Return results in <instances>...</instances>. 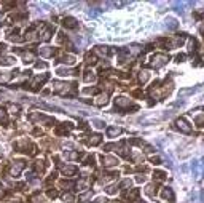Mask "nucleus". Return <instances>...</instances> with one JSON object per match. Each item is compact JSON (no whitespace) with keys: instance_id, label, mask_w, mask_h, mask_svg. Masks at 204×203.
Returning <instances> with one entry per match:
<instances>
[{"instance_id":"obj_45","label":"nucleus","mask_w":204,"mask_h":203,"mask_svg":"<svg viewBox=\"0 0 204 203\" xmlns=\"http://www.w3.org/2000/svg\"><path fill=\"white\" fill-rule=\"evenodd\" d=\"M185 59V55H177V58H175V61H177V62H182Z\"/></svg>"},{"instance_id":"obj_7","label":"nucleus","mask_w":204,"mask_h":203,"mask_svg":"<svg viewBox=\"0 0 204 203\" xmlns=\"http://www.w3.org/2000/svg\"><path fill=\"white\" fill-rule=\"evenodd\" d=\"M89 186H91V179L89 178H81L75 184V191L77 192H83V191H86V189H89Z\"/></svg>"},{"instance_id":"obj_37","label":"nucleus","mask_w":204,"mask_h":203,"mask_svg":"<svg viewBox=\"0 0 204 203\" xmlns=\"http://www.w3.org/2000/svg\"><path fill=\"white\" fill-rule=\"evenodd\" d=\"M112 149H116V146H115V144H105V146H104V151H105V152H110Z\"/></svg>"},{"instance_id":"obj_13","label":"nucleus","mask_w":204,"mask_h":203,"mask_svg":"<svg viewBox=\"0 0 204 203\" xmlns=\"http://www.w3.org/2000/svg\"><path fill=\"white\" fill-rule=\"evenodd\" d=\"M145 194H147L148 197H155V195L158 194V191H156V182L148 184V186L145 187Z\"/></svg>"},{"instance_id":"obj_15","label":"nucleus","mask_w":204,"mask_h":203,"mask_svg":"<svg viewBox=\"0 0 204 203\" xmlns=\"http://www.w3.org/2000/svg\"><path fill=\"white\" fill-rule=\"evenodd\" d=\"M40 55L45 56V58H51V56L56 55V51H54L53 48H50V47H46V48H42V50H40Z\"/></svg>"},{"instance_id":"obj_48","label":"nucleus","mask_w":204,"mask_h":203,"mask_svg":"<svg viewBox=\"0 0 204 203\" xmlns=\"http://www.w3.org/2000/svg\"><path fill=\"white\" fill-rule=\"evenodd\" d=\"M145 181V176H137V182H144Z\"/></svg>"},{"instance_id":"obj_40","label":"nucleus","mask_w":204,"mask_h":203,"mask_svg":"<svg viewBox=\"0 0 204 203\" xmlns=\"http://www.w3.org/2000/svg\"><path fill=\"white\" fill-rule=\"evenodd\" d=\"M150 161H152V163H155V165H159V163H161V158H159V157H152Z\"/></svg>"},{"instance_id":"obj_26","label":"nucleus","mask_w":204,"mask_h":203,"mask_svg":"<svg viewBox=\"0 0 204 203\" xmlns=\"http://www.w3.org/2000/svg\"><path fill=\"white\" fill-rule=\"evenodd\" d=\"M83 78H85V82H94V80H96V74L91 72V71H88V72H85Z\"/></svg>"},{"instance_id":"obj_52","label":"nucleus","mask_w":204,"mask_h":203,"mask_svg":"<svg viewBox=\"0 0 204 203\" xmlns=\"http://www.w3.org/2000/svg\"><path fill=\"white\" fill-rule=\"evenodd\" d=\"M108 203H120V201H118V200H115V201H108Z\"/></svg>"},{"instance_id":"obj_1","label":"nucleus","mask_w":204,"mask_h":203,"mask_svg":"<svg viewBox=\"0 0 204 203\" xmlns=\"http://www.w3.org/2000/svg\"><path fill=\"white\" fill-rule=\"evenodd\" d=\"M15 147H16L18 152H22V154H27V155H34V154H35V146L31 144L27 139L18 141V142L15 144Z\"/></svg>"},{"instance_id":"obj_18","label":"nucleus","mask_w":204,"mask_h":203,"mask_svg":"<svg viewBox=\"0 0 204 203\" xmlns=\"http://www.w3.org/2000/svg\"><path fill=\"white\" fill-rule=\"evenodd\" d=\"M108 102V96L107 94H99V96L96 98V101H94V104L96 106H105Z\"/></svg>"},{"instance_id":"obj_2","label":"nucleus","mask_w":204,"mask_h":203,"mask_svg":"<svg viewBox=\"0 0 204 203\" xmlns=\"http://www.w3.org/2000/svg\"><path fill=\"white\" fill-rule=\"evenodd\" d=\"M168 62H169V56H168V55H164V53H156V55L152 58L150 66L155 67V69H159V67H163V66L168 64Z\"/></svg>"},{"instance_id":"obj_32","label":"nucleus","mask_w":204,"mask_h":203,"mask_svg":"<svg viewBox=\"0 0 204 203\" xmlns=\"http://www.w3.org/2000/svg\"><path fill=\"white\" fill-rule=\"evenodd\" d=\"M129 187H131V179H125L120 184V189H123V191H126V189H129Z\"/></svg>"},{"instance_id":"obj_23","label":"nucleus","mask_w":204,"mask_h":203,"mask_svg":"<svg viewBox=\"0 0 204 203\" xmlns=\"http://www.w3.org/2000/svg\"><path fill=\"white\" fill-rule=\"evenodd\" d=\"M45 166H46V163H45V161H35V163H34V168H35V171H37V173H40V174H42V173L45 171Z\"/></svg>"},{"instance_id":"obj_16","label":"nucleus","mask_w":204,"mask_h":203,"mask_svg":"<svg viewBox=\"0 0 204 203\" xmlns=\"http://www.w3.org/2000/svg\"><path fill=\"white\" fill-rule=\"evenodd\" d=\"M58 62H65V64H74L75 62V58L70 56V55H65V53H62V56L59 58Z\"/></svg>"},{"instance_id":"obj_41","label":"nucleus","mask_w":204,"mask_h":203,"mask_svg":"<svg viewBox=\"0 0 204 203\" xmlns=\"http://www.w3.org/2000/svg\"><path fill=\"white\" fill-rule=\"evenodd\" d=\"M46 66H48L46 62H37V64H35L37 69H46Z\"/></svg>"},{"instance_id":"obj_30","label":"nucleus","mask_w":204,"mask_h":203,"mask_svg":"<svg viewBox=\"0 0 204 203\" xmlns=\"http://www.w3.org/2000/svg\"><path fill=\"white\" fill-rule=\"evenodd\" d=\"M22 61H24L26 64H31V62L34 61V56H32V53H24V55H22Z\"/></svg>"},{"instance_id":"obj_29","label":"nucleus","mask_w":204,"mask_h":203,"mask_svg":"<svg viewBox=\"0 0 204 203\" xmlns=\"http://www.w3.org/2000/svg\"><path fill=\"white\" fill-rule=\"evenodd\" d=\"M96 51L102 53V55H105V56H108L112 53V50H108V47H96Z\"/></svg>"},{"instance_id":"obj_49","label":"nucleus","mask_w":204,"mask_h":203,"mask_svg":"<svg viewBox=\"0 0 204 203\" xmlns=\"http://www.w3.org/2000/svg\"><path fill=\"white\" fill-rule=\"evenodd\" d=\"M199 32H201V34H202V37H204V24H202L201 27H199Z\"/></svg>"},{"instance_id":"obj_33","label":"nucleus","mask_w":204,"mask_h":203,"mask_svg":"<svg viewBox=\"0 0 204 203\" xmlns=\"http://www.w3.org/2000/svg\"><path fill=\"white\" fill-rule=\"evenodd\" d=\"M62 200H64L65 203H74V195H72V194H64V195H62Z\"/></svg>"},{"instance_id":"obj_47","label":"nucleus","mask_w":204,"mask_h":203,"mask_svg":"<svg viewBox=\"0 0 204 203\" xmlns=\"http://www.w3.org/2000/svg\"><path fill=\"white\" fill-rule=\"evenodd\" d=\"M34 134H35V136H38V134H42V130H38V128H35V130H34Z\"/></svg>"},{"instance_id":"obj_3","label":"nucleus","mask_w":204,"mask_h":203,"mask_svg":"<svg viewBox=\"0 0 204 203\" xmlns=\"http://www.w3.org/2000/svg\"><path fill=\"white\" fill-rule=\"evenodd\" d=\"M46 78H48L46 74H43L42 77H34L32 83H29V87H26V88H29L31 91H38L40 88H42V85L46 82Z\"/></svg>"},{"instance_id":"obj_8","label":"nucleus","mask_w":204,"mask_h":203,"mask_svg":"<svg viewBox=\"0 0 204 203\" xmlns=\"http://www.w3.org/2000/svg\"><path fill=\"white\" fill-rule=\"evenodd\" d=\"M101 160H102V165H104L105 168H112V166H116V165H118V158L110 157V155H102Z\"/></svg>"},{"instance_id":"obj_12","label":"nucleus","mask_w":204,"mask_h":203,"mask_svg":"<svg viewBox=\"0 0 204 203\" xmlns=\"http://www.w3.org/2000/svg\"><path fill=\"white\" fill-rule=\"evenodd\" d=\"M161 197L164 198V200L174 201V192H172V189H169V187H164V189L161 191Z\"/></svg>"},{"instance_id":"obj_28","label":"nucleus","mask_w":204,"mask_h":203,"mask_svg":"<svg viewBox=\"0 0 204 203\" xmlns=\"http://www.w3.org/2000/svg\"><path fill=\"white\" fill-rule=\"evenodd\" d=\"M7 118H8V115H7V111L3 109L2 106H0V123H7Z\"/></svg>"},{"instance_id":"obj_11","label":"nucleus","mask_w":204,"mask_h":203,"mask_svg":"<svg viewBox=\"0 0 204 203\" xmlns=\"http://www.w3.org/2000/svg\"><path fill=\"white\" fill-rule=\"evenodd\" d=\"M77 171H78V168H77L75 165H65V166L62 168V174H64V176H75Z\"/></svg>"},{"instance_id":"obj_19","label":"nucleus","mask_w":204,"mask_h":203,"mask_svg":"<svg viewBox=\"0 0 204 203\" xmlns=\"http://www.w3.org/2000/svg\"><path fill=\"white\" fill-rule=\"evenodd\" d=\"M188 50H190V53H196L198 51V40L196 38H190V42H188Z\"/></svg>"},{"instance_id":"obj_9","label":"nucleus","mask_w":204,"mask_h":203,"mask_svg":"<svg viewBox=\"0 0 204 203\" xmlns=\"http://www.w3.org/2000/svg\"><path fill=\"white\" fill-rule=\"evenodd\" d=\"M62 26H64L65 29H77V27H78V22H77V19H75V18L67 16V18H64V19H62Z\"/></svg>"},{"instance_id":"obj_43","label":"nucleus","mask_w":204,"mask_h":203,"mask_svg":"<svg viewBox=\"0 0 204 203\" xmlns=\"http://www.w3.org/2000/svg\"><path fill=\"white\" fill-rule=\"evenodd\" d=\"M48 197H51V198L58 197V192H56V191H48Z\"/></svg>"},{"instance_id":"obj_17","label":"nucleus","mask_w":204,"mask_h":203,"mask_svg":"<svg viewBox=\"0 0 204 203\" xmlns=\"http://www.w3.org/2000/svg\"><path fill=\"white\" fill-rule=\"evenodd\" d=\"M101 141H102L101 134H93V136L88 139V144L89 146H97V144H101Z\"/></svg>"},{"instance_id":"obj_24","label":"nucleus","mask_w":204,"mask_h":203,"mask_svg":"<svg viewBox=\"0 0 204 203\" xmlns=\"http://www.w3.org/2000/svg\"><path fill=\"white\" fill-rule=\"evenodd\" d=\"M31 203H45V198L37 192V194H34V195L31 197Z\"/></svg>"},{"instance_id":"obj_20","label":"nucleus","mask_w":204,"mask_h":203,"mask_svg":"<svg viewBox=\"0 0 204 203\" xmlns=\"http://www.w3.org/2000/svg\"><path fill=\"white\" fill-rule=\"evenodd\" d=\"M85 61H86V64H91V66H94L97 62V58H96V55L94 53H86V58H85Z\"/></svg>"},{"instance_id":"obj_31","label":"nucleus","mask_w":204,"mask_h":203,"mask_svg":"<svg viewBox=\"0 0 204 203\" xmlns=\"http://www.w3.org/2000/svg\"><path fill=\"white\" fill-rule=\"evenodd\" d=\"M54 181H56V173H53V174H50L48 176V179L45 181V187H48L51 182H54Z\"/></svg>"},{"instance_id":"obj_25","label":"nucleus","mask_w":204,"mask_h":203,"mask_svg":"<svg viewBox=\"0 0 204 203\" xmlns=\"http://www.w3.org/2000/svg\"><path fill=\"white\" fill-rule=\"evenodd\" d=\"M139 197V189H132V191L128 194V198H129V203L131 201H135V198Z\"/></svg>"},{"instance_id":"obj_44","label":"nucleus","mask_w":204,"mask_h":203,"mask_svg":"<svg viewBox=\"0 0 204 203\" xmlns=\"http://www.w3.org/2000/svg\"><path fill=\"white\" fill-rule=\"evenodd\" d=\"M86 126H88L86 121H80V125H78V128H81V130H86Z\"/></svg>"},{"instance_id":"obj_34","label":"nucleus","mask_w":204,"mask_h":203,"mask_svg":"<svg viewBox=\"0 0 204 203\" xmlns=\"http://www.w3.org/2000/svg\"><path fill=\"white\" fill-rule=\"evenodd\" d=\"M195 123L198 125V126H204V115H199V117H196V120H195Z\"/></svg>"},{"instance_id":"obj_6","label":"nucleus","mask_w":204,"mask_h":203,"mask_svg":"<svg viewBox=\"0 0 204 203\" xmlns=\"http://www.w3.org/2000/svg\"><path fill=\"white\" fill-rule=\"evenodd\" d=\"M24 166H26V161H24V160H16L15 163L10 166V174H11V176H18L19 171H21Z\"/></svg>"},{"instance_id":"obj_4","label":"nucleus","mask_w":204,"mask_h":203,"mask_svg":"<svg viewBox=\"0 0 204 203\" xmlns=\"http://www.w3.org/2000/svg\"><path fill=\"white\" fill-rule=\"evenodd\" d=\"M115 107L118 111H129V106H131V99L126 96H118L115 98Z\"/></svg>"},{"instance_id":"obj_27","label":"nucleus","mask_w":204,"mask_h":203,"mask_svg":"<svg viewBox=\"0 0 204 203\" xmlns=\"http://www.w3.org/2000/svg\"><path fill=\"white\" fill-rule=\"evenodd\" d=\"M118 191H120V186H116V184H112V186H108V187L105 189V192L110 194V195H112V194H116Z\"/></svg>"},{"instance_id":"obj_21","label":"nucleus","mask_w":204,"mask_h":203,"mask_svg":"<svg viewBox=\"0 0 204 203\" xmlns=\"http://www.w3.org/2000/svg\"><path fill=\"white\" fill-rule=\"evenodd\" d=\"M13 62H15V58H11V56H0V64H2V66H11Z\"/></svg>"},{"instance_id":"obj_14","label":"nucleus","mask_w":204,"mask_h":203,"mask_svg":"<svg viewBox=\"0 0 204 203\" xmlns=\"http://www.w3.org/2000/svg\"><path fill=\"white\" fill-rule=\"evenodd\" d=\"M166 179V173L164 171H159V170H155L153 171V181L155 182H161Z\"/></svg>"},{"instance_id":"obj_50","label":"nucleus","mask_w":204,"mask_h":203,"mask_svg":"<svg viewBox=\"0 0 204 203\" xmlns=\"http://www.w3.org/2000/svg\"><path fill=\"white\" fill-rule=\"evenodd\" d=\"M0 195H3V186H2V182H0Z\"/></svg>"},{"instance_id":"obj_46","label":"nucleus","mask_w":204,"mask_h":203,"mask_svg":"<svg viewBox=\"0 0 204 203\" xmlns=\"http://www.w3.org/2000/svg\"><path fill=\"white\" fill-rule=\"evenodd\" d=\"M140 94H142V91H140V90H135V91H132V96H135V98H137V96H140Z\"/></svg>"},{"instance_id":"obj_36","label":"nucleus","mask_w":204,"mask_h":203,"mask_svg":"<svg viewBox=\"0 0 204 203\" xmlns=\"http://www.w3.org/2000/svg\"><path fill=\"white\" fill-rule=\"evenodd\" d=\"M85 93L86 94H96V93H99V90L97 88H85Z\"/></svg>"},{"instance_id":"obj_22","label":"nucleus","mask_w":204,"mask_h":203,"mask_svg":"<svg viewBox=\"0 0 204 203\" xmlns=\"http://www.w3.org/2000/svg\"><path fill=\"white\" fill-rule=\"evenodd\" d=\"M13 74L16 75V71H15V72H0V82H2V83L8 82V80L11 78V75H13Z\"/></svg>"},{"instance_id":"obj_35","label":"nucleus","mask_w":204,"mask_h":203,"mask_svg":"<svg viewBox=\"0 0 204 203\" xmlns=\"http://www.w3.org/2000/svg\"><path fill=\"white\" fill-rule=\"evenodd\" d=\"M147 80H148V74H147V72H140V75H139V82H140V83H145Z\"/></svg>"},{"instance_id":"obj_5","label":"nucleus","mask_w":204,"mask_h":203,"mask_svg":"<svg viewBox=\"0 0 204 203\" xmlns=\"http://www.w3.org/2000/svg\"><path fill=\"white\" fill-rule=\"evenodd\" d=\"M175 128H177L179 131H182V133H185V134L192 133V126L188 125V121L185 118H177V120H175Z\"/></svg>"},{"instance_id":"obj_42","label":"nucleus","mask_w":204,"mask_h":203,"mask_svg":"<svg viewBox=\"0 0 204 203\" xmlns=\"http://www.w3.org/2000/svg\"><path fill=\"white\" fill-rule=\"evenodd\" d=\"M93 123H94V125H96L97 128H104V121H101V120H94V121H93Z\"/></svg>"},{"instance_id":"obj_10","label":"nucleus","mask_w":204,"mask_h":203,"mask_svg":"<svg viewBox=\"0 0 204 203\" xmlns=\"http://www.w3.org/2000/svg\"><path fill=\"white\" fill-rule=\"evenodd\" d=\"M121 133H123V130H121L120 126H108L107 128V136L108 138H116Z\"/></svg>"},{"instance_id":"obj_51","label":"nucleus","mask_w":204,"mask_h":203,"mask_svg":"<svg viewBox=\"0 0 204 203\" xmlns=\"http://www.w3.org/2000/svg\"><path fill=\"white\" fill-rule=\"evenodd\" d=\"M131 203H144V201H140V200H135V201H131Z\"/></svg>"},{"instance_id":"obj_39","label":"nucleus","mask_w":204,"mask_h":203,"mask_svg":"<svg viewBox=\"0 0 204 203\" xmlns=\"http://www.w3.org/2000/svg\"><path fill=\"white\" fill-rule=\"evenodd\" d=\"M74 186V182H70V181H61V187H72Z\"/></svg>"},{"instance_id":"obj_38","label":"nucleus","mask_w":204,"mask_h":203,"mask_svg":"<svg viewBox=\"0 0 204 203\" xmlns=\"http://www.w3.org/2000/svg\"><path fill=\"white\" fill-rule=\"evenodd\" d=\"M86 165H88V166H94V155L88 157V160H86Z\"/></svg>"}]
</instances>
